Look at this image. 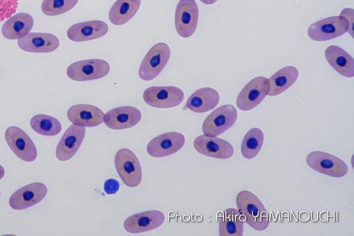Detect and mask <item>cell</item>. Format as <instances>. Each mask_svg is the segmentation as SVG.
I'll list each match as a JSON object with an SVG mask.
<instances>
[{
	"instance_id": "6da1fadb",
	"label": "cell",
	"mask_w": 354,
	"mask_h": 236,
	"mask_svg": "<svg viewBox=\"0 0 354 236\" xmlns=\"http://www.w3.org/2000/svg\"><path fill=\"white\" fill-rule=\"evenodd\" d=\"M236 203L245 222L252 228L262 231L268 228L269 212L254 193L248 190L240 191L236 194Z\"/></svg>"
},
{
	"instance_id": "7a4b0ae2",
	"label": "cell",
	"mask_w": 354,
	"mask_h": 236,
	"mask_svg": "<svg viewBox=\"0 0 354 236\" xmlns=\"http://www.w3.org/2000/svg\"><path fill=\"white\" fill-rule=\"evenodd\" d=\"M170 53L169 46L164 42L152 46L140 65L139 77L145 81L155 79L167 64Z\"/></svg>"
},
{
	"instance_id": "3957f363",
	"label": "cell",
	"mask_w": 354,
	"mask_h": 236,
	"mask_svg": "<svg viewBox=\"0 0 354 236\" xmlns=\"http://www.w3.org/2000/svg\"><path fill=\"white\" fill-rule=\"evenodd\" d=\"M115 166L122 182L127 186H138L142 181V168L136 155L127 148L119 149L115 156Z\"/></svg>"
},
{
	"instance_id": "277c9868",
	"label": "cell",
	"mask_w": 354,
	"mask_h": 236,
	"mask_svg": "<svg viewBox=\"0 0 354 236\" xmlns=\"http://www.w3.org/2000/svg\"><path fill=\"white\" fill-rule=\"evenodd\" d=\"M308 165L317 172L335 178L347 174L346 163L337 156L321 151L310 152L306 157Z\"/></svg>"
},
{
	"instance_id": "5b68a950",
	"label": "cell",
	"mask_w": 354,
	"mask_h": 236,
	"mask_svg": "<svg viewBox=\"0 0 354 236\" xmlns=\"http://www.w3.org/2000/svg\"><path fill=\"white\" fill-rule=\"evenodd\" d=\"M237 118V111L233 105L221 106L207 116L203 123L202 131L207 136H219L232 127Z\"/></svg>"
},
{
	"instance_id": "8992f818",
	"label": "cell",
	"mask_w": 354,
	"mask_h": 236,
	"mask_svg": "<svg viewBox=\"0 0 354 236\" xmlns=\"http://www.w3.org/2000/svg\"><path fill=\"white\" fill-rule=\"evenodd\" d=\"M109 71L110 66L106 61L90 59L71 64L66 69V75L72 80L82 82L104 78Z\"/></svg>"
},
{
	"instance_id": "52a82bcc",
	"label": "cell",
	"mask_w": 354,
	"mask_h": 236,
	"mask_svg": "<svg viewBox=\"0 0 354 236\" xmlns=\"http://www.w3.org/2000/svg\"><path fill=\"white\" fill-rule=\"evenodd\" d=\"M269 82L263 76L252 79L237 96L236 105L242 111H250L266 98L269 91Z\"/></svg>"
},
{
	"instance_id": "ba28073f",
	"label": "cell",
	"mask_w": 354,
	"mask_h": 236,
	"mask_svg": "<svg viewBox=\"0 0 354 236\" xmlns=\"http://www.w3.org/2000/svg\"><path fill=\"white\" fill-rule=\"evenodd\" d=\"M348 30V24L342 17L333 16L311 24L308 30V35L312 40L325 42L342 36Z\"/></svg>"
},
{
	"instance_id": "9c48e42d",
	"label": "cell",
	"mask_w": 354,
	"mask_h": 236,
	"mask_svg": "<svg viewBox=\"0 0 354 236\" xmlns=\"http://www.w3.org/2000/svg\"><path fill=\"white\" fill-rule=\"evenodd\" d=\"M5 140L10 149L21 160L32 162L36 159L37 150L33 141L19 127H8L5 131Z\"/></svg>"
},
{
	"instance_id": "30bf717a",
	"label": "cell",
	"mask_w": 354,
	"mask_h": 236,
	"mask_svg": "<svg viewBox=\"0 0 354 236\" xmlns=\"http://www.w3.org/2000/svg\"><path fill=\"white\" fill-rule=\"evenodd\" d=\"M143 100L156 108H172L179 105L184 99V93L174 86L151 87L145 90Z\"/></svg>"
},
{
	"instance_id": "8fae6325",
	"label": "cell",
	"mask_w": 354,
	"mask_h": 236,
	"mask_svg": "<svg viewBox=\"0 0 354 236\" xmlns=\"http://www.w3.org/2000/svg\"><path fill=\"white\" fill-rule=\"evenodd\" d=\"M198 8L195 0L180 1L175 11V28L178 34L184 38L191 37L196 30Z\"/></svg>"
},
{
	"instance_id": "7c38bea8",
	"label": "cell",
	"mask_w": 354,
	"mask_h": 236,
	"mask_svg": "<svg viewBox=\"0 0 354 236\" xmlns=\"http://www.w3.org/2000/svg\"><path fill=\"white\" fill-rule=\"evenodd\" d=\"M185 143V138L181 133L167 132L152 138L147 145V152L153 157H165L178 152Z\"/></svg>"
},
{
	"instance_id": "4fadbf2b",
	"label": "cell",
	"mask_w": 354,
	"mask_h": 236,
	"mask_svg": "<svg viewBox=\"0 0 354 236\" xmlns=\"http://www.w3.org/2000/svg\"><path fill=\"white\" fill-rule=\"evenodd\" d=\"M46 194L47 187L45 184L31 183L13 192L9 199V205L14 210H24L42 201Z\"/></svg>"
},
{
	"instance_id": "5bb4252c",
	"label": "cell",
	"mask_w": 354,
	"mask_h": 236,
	"mask_svg": "<svg viewBox=\"0 0 354 236\" xmlns=\"http://www.w3.org/2000/svg\"><path fill=\"white\" fill-rule=\"evenodd\" d=\"M194 149L202 155L219 159H227L234 154L232 145L216 136L201 135L193 143Z\"/></svg>"
},
{
	"instance_id": "9a60e30c",
	"label": "cell",
	"mask_w": 354,
	"mask_h": 236,
	"mask_svg": "<svg viewBox=\"0 0 354 236\" xmlns=\"http://www.w3.org/2000/svg\"><path fill=\"white\" fill-rule=\"evenodd\" d=\"M85 134V127L75 124L70 125L57 145V158L61 161H66L71 158L80 148Z\"/></svg>"
},
{
	"instance_id": "2e32d148",
	"label": "cell",
	"mask_w": 354,
	"mask_h": 236,
	"mask_svg": "<svg viewBox=\"0 0 354 236\" xmlns=\"http://www.w3.org/2000/svg\"><path fill=\"white\" fill-rule=\"evenodd\" d=\"M18 46L28 53H46L55 51L59 45V39L46 33H29L17 40Z\"/></svg>"
},
{
	"instance_id": "e0dca14e",
	"label": "cell",
	"mask_w": 354,
	"mask_h": 236,
	"mask_svg": "<svg viewBox=\"0 0 354 236\" xmlns=\"http://www.w3.org/2000/svg\"><path fill=\"white\" fill-rule=\"evenodd\" d=\"M139 109L131 106L113 108L104 114V122L111 129H124L134 127L141 120Z\"/></svg>"
},
{
	"instance_id": "ac0fdd59",
	"label": "cell",
	"mask_w": 354,
	"mask_h": 236,
	"mask_svg": "<svg viewBox=\"0 0 354 236\" xmlns=\"http://www.w3.org/2000/svg\"><path fill=\"white\" fill-rule=\"evenodd\" d=\"M165 221L164 214L156 210L132 215L124 222V228L130 233H140L155 229Z\"/></svg>"
},
{
	"instance_id": "d6986e66",
	"label": "cell",
	"mask_w": 354,
	"mask_h": 236,
	"mask_svg": "<svg viewBox=\"0 0 354 236\" xmlns=\"http://www.w3.org/2000/svg\"><path fill=\"white\" fill-rule=\"evenodd\" d=\"M109 30L107 24L101 20H92L75 24L67 30L68 38L75 42L90 41L104 36Z\"/></svg>"
},
{
	"instance_id": "ffe728a7",
	"label": "cell",
	"mask_w": 354,
	"mask_h": 236,
	"mask_svg": "<svg viewBox=\"0 0 354 236\" xmlns=\"http://www.w3.org/2000/svg\"><path fill=\"white\" fill-rule=\"evenodd\" d=\"M68 119L76 125L95 127L104 121L103 111L96 106L80 104L71 107L67 111Z\"/></svg>"
},
{
	"instance_id": "44dd1931",
	"label": "cell",
	"mask_w": 354,
	"mask_h": 236,
	"mask_svg": "<svg viewBox=\"0 0 354 236\" xmlns=\"http://www.w3.org/2000/svg\"><path fill=\"white\" fill-rule=\"evenodd\" d=\"M219 93L211 87H203L194 91L187 99L186 108L195 113H205L216 107Z\"/></svg>"
},
{
	"instance_id": "7402d4cb",
	"label": "cell",
	"mask_w": 354,
	"mask_h": 236,
	"mask_svg": "<svg viewBox=\"0 0 354 236\" xmlns=\"http://www.w3.org/2000/svg\"><path fill=\"white\" fill-rule=\"evenodd\" d=\"M324 55L328 64L338 73L346 78L354 77V60L344 49L330 45L326 48Z\"/></svg>"
},
{
	"instance_id": "603a6c76",
	"label": "cell",
	"mask_w": 354,
	"mask_h": 236,
	"mask_svg": "<svg viewBox=\"0 0 354 236\" xmlns=\"http://www.w3.org/2000/svg\"><path fill=\"white\" fill-rule=\"evenodd\" d=\"M34 24L32 17L26 12L15 14L3 24L1 33L8 39L14 40L25 36L31 30Z\"/></svg>"
},
{
	"instance_id": "cb8c5ba5",
	"label": "cell",
	"mask_w": 354,
	"mask_h": 236,
	"mask_svg": "<svg viewBox=\"0 0 354 236\" xmlns=\"http://www.w3.org/2000/svg\"><path fill=\"white\" fill-rule=\"evenodd\" d=\"M299 71L295 66H285L269 78V91L268 95L275 96L290 87L297 80Z\"/></svg>"
},
{
	"instance_id": "d4e9b609",
	"label": "cell",
	"mask_w": 354,
	"mask_h": 236,
	"mask_svg": "<svg viewBox=\"0 0 354 236\" xmlns=\"http://www.w3.org/2000/svg\"><path fill=\"white\" fill-rule=\"evenodd\" d=\"M220 236H242L243 219L239 210L229 208L224 210L219 219Z\"/></svg>"
},
{
	"instance_id": "484cf974",
	"label": "cell",
	"mask_w": 354,
	"mask_h": 236,
	"mask_svg": "<svg viewBox=\"0 0 354 236\" xmlns=\"http://www.w3.org/2000/svg\"><path fill=\"white\" fill-rule=\"evenodd\" d=\"M141 0H117L109 12V19L114 25L128 22L138 12Z\"/></svg>"
},
{
	"instance_id": "4316f807",
	"label": "cell",
	"mask_w": 354,
	"mask_h": 236,
	"mask_svg": "<svg viewBox=\"0 0 354 236\" xmlns=\"http://www.w3.org/2000/svg\"><path fill=\"white\" fill-rule=\"evenodd\" d=\"M263 140L264 134L261 129L258 127L249 129L242 140V156L246 159L256 157L263 146Z\"/></svg>"
},
{
	"instance_id": "83f0119b",
	"label": "cell",
	"mask_w": 354,
	"mask_h": 236,
	"mask_svg": "<svg viewBox=\"0 0 354 236\" xmlns=\"http://www.w3.org/2000/svg\"><path fill=\"white\" fill-rule=\"evenodd\" d=\"M30 126L36 133L48 136H56L62 130L61 122L57 118L46 114L32 116Z\"/></svg>"
},
{
	"instance_id": "f1b7e54d",
	"label": "cell",
	"mask_w": 354,
	"mask_h": 236,
	"mask_svg": "<svg viewBox=\"0 0 354 236\" xmlns=\"http://www.w3.org/2000/svg\"><path fill=\"white\" fill-rule=\"evenodd\" d=\"M78 0H44L41 8L48 16H57L73 9Z\"/></svg>"
},
{
	"instance_id": "f546056e",
	"label": "cell",
	"mask_w": 354,
	"mask_h": 236,
	"mask_svg": "<svg viewBox=\"0 0 354 236\" xmlns=\"http://www.w3.org/2000/svg\"><path fill=\"white\" fill-rule=\"evenodd\" d=\"M17 6L18 0H0V21L15 14Z\"/></svg>"
},
{
	"instance_id": "4dcf8cb0",
	"label": "cell",
	"mask_w": 354,
	"mask_h": 236,
	"mask_svg": "<svg viewBox=\"0 0 354 236\" xmlns=\"http://www.w3.org/2000/svg\"><path fill=\"white\" fill-rule=\"evenodd\" d=\"M339 16L342 17L346 21L348 26V33L351 36L353 37V21H354V10L352 8H346L343 9Z\"/></svg>"
},
{
	"instance_id": "1f68e13d",
	"label": "cell",
	"mask_w": 354,
	"mask_h": 236,
	"mask_svg": "<svg viewBox=\"0 0 354 236\" xmlns=\"http://www.w3.org/2000/svg\"><path fill=\"white\" fill-rule=\"evenodd\" d=\"M120 188L118 181L113 179H107L104 184V190L108 194H115Z\"/></svg>"
},
{
	"instance_id": "d6a6232c",
	"label": "cell",
	"mask_w": 354,
	"mask_h": 236,
	"mask_svg": "<svg viewBox=\"0 0 354 236\" xmlns=\"http://www.w3.org/2000/svg\"><path fill=\"white\" fill-rule=\"evenodd\" d=\"M202 3L206 4V5H211L217 1V0H200Z\"/></svg>"
},
{
	"instance_id": "836d02e7",
	"label": "cell",
	"mask_w": 354,
	"mask_h": 236,
	"mask_svg": "<svg viewBox=\"0 0 354 236\" xmlns=\"http://www.w3.org/2000/svg\"><path fill=\"white\" fill-rule=\"evenodd\" d=\"M5 175V170L3 167L0 165V180Z\"/></svg>"
},
{
	"instance_id": "e575fe53",
	"label": "cell",
	"mask_w": 354,
	"mask_h": 236,
	"mask_svg": "<svg viewBox=\"0 0 354 236\" xmlns=\"http://www.w3.org/2000/svg\"><path fill=\"white\" fill-rule=\"evenodd\" d=\"M178 1H183V0H178Z\"/></svg>"
},
{
	"instance_id": "d590c367",
	"label": "cell",
	"mask_w": 354,
	"mask_h": 236,
	"mask_svg": "<svg viewBox=\"0 0 354 236\" xmlns=\"http://www.w3.org/2000/svg\"><path fill=\"white\" fill-rule=\"evenodd\" d=\"M0 197H1V192H0Z\"/></svg>"
}]
</instances>
